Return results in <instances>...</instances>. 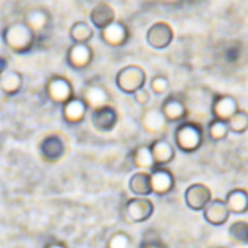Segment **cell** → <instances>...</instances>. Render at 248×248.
<instances>
[{
	"label": "cell",
	"instance_id": "1",
	"mask_svg": "<svg viewBox=\"0 0 248 248\" xmlns=\"http://www.w3.org/2000/svg\"><path fill=\"white\" fill-rule=\"evenodd\" d=\"M1 41L13 54H28L35 48L38 38L23 20H17L3 28Z\"/></svg>",
	"mask_w": 248,
	"mask_h": 248
},
{
	"label": "cell",
	"instance_id": "2",
	"mask_svg": "<svg viewBox=\"0 0 248 248\" xmlns=\"http://www.w3.org/2000/svg\"><path fill=\"white\" fill-rule=\"evenodd\" d=\"M205 132L196 122H183L174 132L176 147L183 153H195L203 145Z\"/></svg>",
	"mask_w": 248,
	"mask_h": 248
},
{
	"label": "cell",
	"instance_id": "3",
	"mask_svg": "<svg viewBox=\"0 0 248 248\" xmlns=\"http://www.w3.org/2000/svg\"><path fill=\"white\" fill-rule=\"evenodd\" d=\"M116 87L125 94H134L147 84V73L141 65L129 64L122 67L115 77Z\"/></svg>",
	"mask_w": 248,
	"mask_h": 248
},
{
	"label": "cell",
	"instance_id": "4",
	"mask_svg": "<svg viewBox=\"0 0 248 248\" xmlns=\"http://www.w3.org/2000/svg\"><path fill=\"white\" fill-rule=\"evenodd\" d=\"M38 153L42 161L55 164L67 154V141L61 134H48L38 144Z\"/></svg>",
	"mask_w": 248,
	"mask_h": 248
},
{
	"label": "cell",
	"instance_id": "5",
	"mask_svg": "<svg viewBox=\"0 0 248 248\" xmlns=\"http://www.w3.org/2000/svg\"><path fill=\"white\" fill-rule=\"evenodd\" d=\"M45 94L48 97L49 102H52L54 105H65L68 100H71L76 93H74V87L73 83L60 74L51 76L46 83H45Z\"/></svg>",
	"mask_w": 248,
	"mask_h": 248
},
{
	"label": "cell",
	"instance_id": "6",
	"mask_svg": "<svg viewBox=\"0 0 248 248\" xmlns=\"http://www.w3.org/2000/svg\"><path fill=\"white\" fill-rule=\"evenodd\" d=\"M154 202L150 198H131L126 201L124 214L125 218L132 224H142L154 215Z\"/></svg>",
	"mask_w": 248,
	"mask_h": 248
},
{
	"label": "cell",
	"instance_id": "7",
	"mask_svg": "<svg viewBox=\"0 0 248 248\" xmlns=\"http://www.w3.org/2000/svg\"><path fill=\"white\" fill-rule=\"evenodd\" d=\"M80 97L86 102L90 112L112 105V96H110L109 90L102 83H97V81L87 83L83 87Z\"/></svg>",
	"mask_w": 248,
	"mask_h": 248
},
{
	"label": "cell",
	"instance_id": "8",
	"mask_svg": "<svg viewBox=\"0 0 248 248\" xmlns=\"http://www.w3.org/2000/svg\"><path fill=\"white\" fill-rule=\"evenodd\" d=\"M23 22L33 31L38 41L48 36L51 29H52L51 13L44 7H32V9H29L23 16Z\"/></svg>",
	"mask_w": 248,
	"mask_h": 248
},
{
	"label": "cell",
	"instance_id": "9",
	"mask_svg": "<svg viewBox=\"0 0 248 248\" xmlns=\"http://www.w3.org/2000/svg\"><path fill=\"white\" fill-rule=\"evenodd\" d=\"M173 39H174L173 26L164 20L154 22L145 33L147 44L154 49H166L167 46L171 45Z\"/></svg>",
	"mask_w": 248,
	"mask_h": 248
},
{
	"label": "cell",
	"instance_id": "10",
	"mask_svg": "<svg viewBox=\"0 0 248 248\" xmlns=\"http://www.w3.org/2000/svg\"><path fill=\"white\" fill-rule=\"evenodd\" d=\"M94 58V51L89 44H71V46L67 49L65 61L70 68L76 71L86 70L90 67Z\"/></svg>",
	"mask_w": 248,
	"mask_h": 248
},
{
	"label": "cell",
	"instance_id": "11",
	"mask_svg": "<svg viewBox=\"0 0 248 248\" xmlns=\"http://www.w3.org/2000/svg\"><path fill=\"white\" fill-rule=\"evenodd\" d=\"M129 28L122 20H113L110 25L100 31V39L112 48L124 46L129 41Z\"/></svg>",
	"mask_w": 248,
	"mask_h": 248
},
{
	"label": "cell",
	"instance_id": "12",
	"mask_svg": "<svg viewBox=\"0 0 248 248\" xmlns=\"http://www.w3.org/2000/svg\"><path fill=\"white\" fill-rule=\"evenodd\" d=\"M212 190L203 183H193L185 192V202L192 211H203L212 201Z\"/></svg>",
	"mask_w": 248,
	"mask_h": 248
},
{
	"label": "cell",
	"instance_id": "13",
	"mask_svg": "<svg viewBox=\"0 0 248 248\" xmlns=\"http://www.w3.org/2000/svg\"><path fill=\"white\" fill-rule=\"evenodd\" d=\"M90 122L92 126L97 131V132H110L116 128L118 122H119V113L118 110L110 105L97 110H92L90 112Z\"/></svg>",
	"mask_w": 248,
	"mask_h": 248
},
{
	"label": "cell",
	"instance_id": "14",
	"mask_svg": "<svg viewBox=\"0 0 248 248\" xmlns=\"http://www.w3.org/2000/svg\"><path fill=\"white\" fill-rule=\"evenodd\" d=\"M141 126L150 135H161L167 131L169 122L160 108H147L141 116Z\"/></svg>",
	"mask_w": 248,
	"mask_h": 248
},
{
	"label": "cell",
	"instance_id": "15",
	"mask_svg": "<svg viewBox=\"0 0 248 248\" xmlns=\"http://www.w3.org/2000/svg\"><path fill=\"white\" fill-rule=\"evenodd\" d=\"M150 179H151V189L153 193L157 196H166L169 195L174 186L176 180L174 176L170 170L166 167H155L150 171Z\"/></svg>",
	"mask_w": 248,
	"mask_h": 248
},
{
	"label": "cell",
	"instance_id": "16",
	"mask_svg": "<svg viewBox=\"0 0 248 248\" xmlns=\"http://www.w3.org/2000/svg\"><path fill=\"white\" fill-rule=\"evenodd\" d=\"M89 108L80 96H74L65 105L61 106V116L68 125H78L87 116Z\"/></svg>",
	"mask_w": 248,
	"mask_h": 248
},
{
	"label": "cell",
	"instance_id": "17",
	"mask_svg": "<svg viewBox=\"0 0 248 248\" xmlns=\"http://www.w3.org/2000/svg\"><path fill=\"white\" fill-rule=\"evenodd\" d=\"M160 109L169 124L180 122V121L186 119V116H187L186 102L180 96H176V94H170L169 97H166L163 105L160 106Z\"/></svg>",
	"mask_w": 248,
	"mask_h": 248
},
{
	"label": "cell",
	"instance_id": "18",
	"mask_svg": "<svg viewBox=\"0 0 248 248\" xmlns=\"http://www.w3.org/2000/svg\"><path fill=\"white\" fill-rule=\"evenodd\" d=\"M202 212H203L205 221L214 227L225 225L227 221L230 219V215H231L224 199H212Z\"/></svg>",
	"mask_w": 248,
	"mask_h": 248
},
{
	"label": "cell",
	"instance_id": "19",
	"mask_svg": "<svg viewBox=\"0 0 248 248\" xmlns=\"http://www.w3.org/2000/svg\"><path fill=\"white\" fill-rule=\"evenodd\" d=\"M212 115L214 119L228 121L235 112L240 110L238 100L231 94H217L212 102Z\"/></svg>",
	"mask_w": 248,
	"mask_h": 248
},
{
	"label": "cell",
	"instance_id": "20",
	"mask_svg": "<svg viewBox=\"0 0 248 248\" xmlns=\"http://www.w3.org/2000/svg\"><path fill=\"white\" fill-rule=\"evenodd\" d=\"M151 154L155 163V167H166L170 164L176 157V148L174 145L166 140V138H157L150 144Z\"/></svg>",
	"mask_w": 248,
	"mask_h": 248
},
{
	"label": "cell",
	"instance_id": "21",
	"mask_svg": "<svg viewBox=\"0 0 248 248\" xmlns=\"http://www.w3.org/2000/svg\"><path fill=\"white\" fill-rule=\"evenodd\" d=\"M113 20H116V12L113 6L108 1H99L96 3L90 10V22L92 26L102 31L108 25H110Z\"/></svg>",
	"mask_w": 248,
	"mask_h": 248
},
{
	"label": "cell",
	"instance_id": "22",
	"mask_svg": "<svg viewBox=\"0 0 248 248\" xmlns=\"http://www.w3.org/2000/svg\"><path fill=\"white\" fill-rule=\"evenodd\" d=\"M23 87V74L17 70H6L0 76V92L7 96L13 97L20 93Z\"/></svg>",
	"mask_w": 248,
	"mask_h": 248
},
{
	"label": "cell",
	"instance_id": "23",
	"mask_svg": "<svg viewBox=\"0 0 248 248\" xmlns=\"http://www.w3.org/2000/svg\"><path fill=\"white\" fill-rule=\"evenodd\" d=\"M128 187H129V190H131V193H132L134 196L148 198V196L153 193V189H151V179H150V171L140 170V171L134 173V174L129 177Z\"/></svg>",
	"mask_w": 248,
	"mask_h": 248
},
{
	"label": "cell",
	"instance_id": "24",
	"mask_svg": "<svg viewBox=\"0 0 248 248\" xmlns=\"http://www.w3.org/2000/svg\"><path fill=\"white\" fill-rule=\"evenodd\" d=\"M225 203L231 214L243 215L248 212V192L246 189H234L228 192Z\"/></svg>",
	"mask_w": 248,
	"mask_h": 248
},
{
	"label": "cell",
	"instance_id": "25",
	"mask_svg": "<svg viewBox=\"0 0 248 248\" xmlns=\"http://www.w3.org/2000/svg\"><path fill=\"white\" fill-rule=\"evenodd\" d=\"M68 36L73 41V44H89L94 36V28L92 26V23L77 20L70 26Z\"/></svg>",
	"mask_w": 248,
	"mask_h": 248
},
{
	"label": "cell",
	"instance_id": "26",
	"mask_svg": "<svg viewBox=\"0 0 248 248\" xmlns=\"http://www.w3.org/2000/svg\"><path fill=\"white\" fill-rule=\"evenodd\" d=\"M131 158H132V164L137 169H140V170H144V171L150 170L151 171L153 169H155V163H154L150 145H140V147H137L132 151Z\"/></svg>",
	"mask_w": 248,
	"mask_h": 248
},
{
	"label": "cell",
	"instance_id": "27",
	"mask_svg": "<svg viewBox=\"0 0 248 248\" xmlns=\"http://www.w3.org/2000/svg\"><path fill=\"white\" fill-rule=\"evenodd\" d=\"M228 235L234 244L248 246V222L247 221H235L230 225Z\"/></svg>",
	"mask_w": 248,
	"mask_h": 248
},
{
	"label": "cell",
	"instance_id": "28",
	"mask_svg": "<svg viewBox=\"0 0 248 248\" xmlns=\"http://www.w3.org/2000/svg\"><path fill=\"white\" fill-rule=\"evenodd\" d=\"M230 128L227 121L221 119H212L208 125V135L214 141H224L230 135Z\"/></svg>",
	"mask_w": 248,
	"mask_h": 248
},
{
	"label": "cell",
	"instance_id": "29",
	"mask_svg": "<svg viewBox=\"0 0 248 248\" xmlns=\"http://www.w3.org/2000/svg\"><path fill=\"white\" fill-rule=\"evenodd\" d=\"M228 128L234 134H246L248 131V113L246 110H238L235 112L228 121Z\"/></svg>",
	"mask_w": 248,
	"mask_h": 248
},
{
	"label": "cell",
	"instance_id": "30",
	"mask_svg": "<svg viewBox=\"0 0 248 248\" xmlns=\"http://www.w3.org/2000/svg\"><path fill=\"white\" fill-rule=\"evenodd\" d=\"M131 246H132V238L124 231L113 232L106 243V248H131Z\"/></svg>",
	"mask_w": 248,
	"mask_h": 248
},
{
	"label": "cell",
	"instance_id": "31",
	"mask_svg": "<svg viewBox=\"0 0 248 248\" xmlns=\"http://www.w3.org/2000/svg\"><path fill=\"white\" fill-rule=\"evenodd\" d=\"M169 89H170V81L164 74H157L150 81V90L154 94H158V96L164 94L169 92Z\"/></svg>",
	"mask_w": 248,
	"mask_h": 248
},
{
	"label": "cell",
	"instance_id": "32",
	"mask_svg": "<svg viewBox=\"0 0 248 248\" xmlns=\"http://www.w3.org/2000/svg\"><path fill=\"white\" fill-rule=\"evenodd\" d=\"M134 100H135V103L137 105H140V106H148L150 105V102H151V90H148L147 87H142V89H140L138 92H135L134 94Z\"/></svg>",
	"mask_w": 248,
	"mask_h": 248
},
{
	"label": "cell",
	"instance_id": "33",
	"mask_svg": "<svg viewBox=\"0 0 248 248\" xmlns=\"http://www.w3.org/2000/svg\"><path fill=\"white\" fill-rule=\"evenodd\" d=\"M44 248H68V246L64 244V243H61V241H51V243H48Z\"/></svg>",
	"mask_w": 248,
	"mask_h": 248
},
{
	"label": "cell",
	"instance_id": "34",
	"mask_svg": "<svg viewBox=\"0 0 248 248\" xmlns=\"http://www.w3.org/2000/svg\"><path fill=\"white\" fill-rule=\"evenodd\" d=\"M141 248H166L163 244L160 243H155V241H151V243H144Z\"/></svg>",
	"mask_w": 248,
	"mask_h": 248
},
{
	"label": "cell",
	"instance_id": "35",
	"mask_svg": "<svg viewBox=\"0 0 248 248\" xmlns=\"http://www.w3.org/2000/svg\"><path fill=\"white\" fill-rule=\"evenodd\" d=\"M6 70H7V60H6L3 55H0V76H1Z\"/></svg>",
	"mask_w": 248,
	"mask_h": 248
},
{
	"label": "cell",
	"instance_id": "36",
	"mask_svg": "<svg viewBox=\"0 0 248 248\" xmlns=\"http://www.w3.org/2000/svg\"><path fill=\"white\" fill-rule=\"evenodd\" d=\"M221 248H222V247H221Z\"/></svg>",
	"mask_w": 248,
	"mask_h": 248
}]
</instances>
